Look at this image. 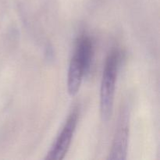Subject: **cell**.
I'll return each instance as SVG.
<instances>
[{"label": "cell", "instance_id": "cell-2", "mask_svg": "<svg viewBox=\"0 0 160 160\" xmlns=\"http://www.w3.org/2000/svg\"><path fill=\"white\" fill-rule=\"evenodd\" d=\"M119 63L120 53L114 50L106 59L100 90V112L104 122L109 121L112 117Z\"/></svg>", "mask_w": 160, "mask_h": 160}, {"label": "cell", "instance_id": "cell-3", "mask_svg": "<svg viewBox=\"0 0 160 160\" xmlns=\"http://www.w3.org/2000/svg\"><path fill=\"white\" fill-rule=\"evenodd\" d=\"M78 120V109H74L68 117L65 125L51 147V149L47 154L45 159L60 160L65 157L71 143Z\"/></svg>", "mask_w": 160, "mask_h": 160}, {"label": "cell", "instance_id": "cell-1", "mask_svg": "<svg viewBox=\"0 0 160 160\" xmlns=\"http://www.w3.org/2000/svg\"><path fill=\"white\" fill-rule=\"evenodd\" d=\"M93 54L94 46L92 39L87 35L81 36L77 42L68 70L67 89L71 96L78 94L83 78L90 70Z\"/></svg>", "mask_w": 160, "mask_h": 160}, {"label": "cell", "instance_id": "cell-4", "mask_svg": "<svg viewBox=\"0 0 160 160\" xmlns=\"http://www.w3.org/2000/svg\"><path fill=\"white\" fill-rule=\"evenodd\" d=\"M129 134V115L128 109H123L119 117L113 142L108 159L111 160H124L127 158Z\"/></svg>", "mask_w": 160, "mask_h": 160}]
</instances>
